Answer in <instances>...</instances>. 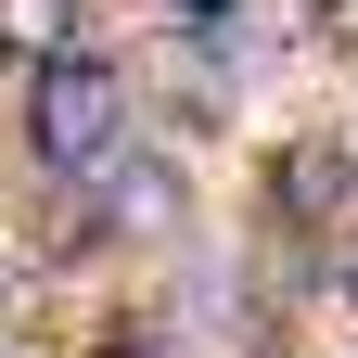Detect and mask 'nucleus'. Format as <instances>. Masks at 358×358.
I'll return each mask as SVG.
<instances>
[{"instance_id": "obj_1", "label": "nucleus", "mask_w": 358, "mask_h": 358, "mask_svg": "<svg viewBox=\"0 0 358 358\" xmlns=\"http://www.w3.org/2000/svg\"><path fill=\"white\" fill-rule=\"evenodd\" d=\"M115 141H128V77H115L103 52H77V38L38 52V64H26V154L52 166V179H90Z\"/></svg>"}, {"instance_id": "obj_2", "label": "nucleus", "mask_w": 358, "mask_h": 358, "mask_svg": "<svg viewBox=\"0 0 358 358\" xmlns=\"http://www.w3.org/2000/svg\"><path fill=\"white\" fill-rule=\"evenodd\" d=\"M345 192H358V154L345 141H294L282 154V217H345Z\"/></svg>"}, {"instance_id": "obj_3", "label": "nucleus", "mask_w": 358, "mask_h": 358, "mask_svg": "<svg viewBox=\"0 0 358 358\" xmlns=\"http://www.w3.org/2000/svg\"><path fill=\"white\" fill-rule=\"evenodd\" d=\"M77 38V0H0V64H38Z\"/></svg>"}, {"instance_id": "obj_4", "label": "nucleus", "mask_w": 358, "mask_h": 358, "mask_svg": "<svg viewBox=\"0 0 358 358\" xmlns=\"http://www.w3.org/2000/svg\"><path fill=\"white\" fill-rule=\"evenodd\" d=\"M103 358H166V345H154V333H115V345H103Z\"/></svg>"}, {"instance_id": "obj_5", "label": "nucleus", "mask_w": 358, "mask_h": 358, "mask_svg": "<svg viewBox=\"0 0 358 358\" xmlns=\"http://www.w3.org/2000/svg\"><path fill=\"white\" fill-rule=\"evenodd\" d=\"M345 294H358V243H345Z\"/></svg>"}, {"instance_id": "obj_6", "label": "nucleus", "mask_w": 358, "mask_h": 358, "mask_svg": "<svg viewBox=\"0 0 358 358\" xmlns=\"http://www.w3.org/2000/svg\"><path fill=\"white\" fill-rule=\"evenodd\" d=\"M0 358H26V345H0Z\"/></svg>"}, {"instance_id": "obj_7", "label": "nucleus", "mask_w": 358, "mask_h": 358, "mask_svg": "<svg viewBox=\"0 0 358 358\" xmlns=\"http://www.w3.org/2000/svg\"><path fill=\"white\" fill-rule=\"evenodd\" d=\"M345 154H358V141H345Z\"/></svg>"}]
</instances>
